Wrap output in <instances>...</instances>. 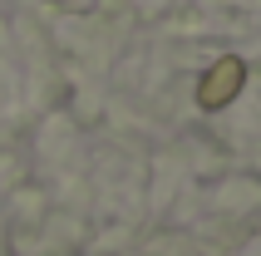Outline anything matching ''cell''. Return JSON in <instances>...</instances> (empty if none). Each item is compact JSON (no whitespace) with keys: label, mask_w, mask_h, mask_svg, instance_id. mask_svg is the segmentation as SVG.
I'll use <instances>...</instances> for the list:
<instances>
[{"label":"cell","mask_w":261,"mask_h":256,"mask_svg":"<svg viewBox=\"0 0 261 256\" xmlns=\"http://www.w3.org/2000/svg\"><path fill=\"white\" fill-rule=\"evenodd\" d=\"M242 84H247V64L227 55V59H217V64L202 74V84H197V104H202V109H222V104H232L237 94H242Z\"/></svg>","instance_id":"cell-1"}]
</instances>
